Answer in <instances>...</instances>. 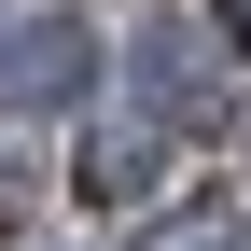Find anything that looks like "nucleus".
Here are the masks:
<instances>
[{"label":"nucleus","instance_id":"1","mask_svg":"<svg viewBox=\"0 0 251 251\" xmlns=\"http://www.w3.org/2000/svg\"><path fill=\"white\" fill-rule=\"evenodd\" d=\"M84 70H98V42H84L70 14H42V28H14V42H0V98H14V112L84 98Z\"/></svg>","mask_w":251,"mask_h":251},{"label":"nucleus","instance_id":"2","mask_svg":"<svg viewBox=\"0 0 251 251\" xmlns=\"http://www.w3.org/2000/svg\"><path fill=\"white\" fill-rule=\"evenodd\" d=\"M140 84H153V112H196V126H209V56H196V28H153V42H140Z\"/></svg>","mask_w":251,"mask_h":251},{"label":"nucleus","instance_id":"3","mask_svg":"<svg viewBox=\"0 0 251 251\" xmlns=\"http://www.w3.org/2000/svg\"><path fill=\"white\" fill-rule=\"evenodd\" d=\"M153 251H237V237H224V224H168Z\"/></svg>","mask_w":251,"mask_h":251}]
</instances>
